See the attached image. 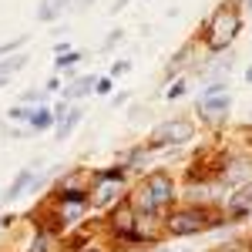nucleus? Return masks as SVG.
I'll return each instance as SVG.
<instances>
[{
    "mask_svg": "<svg viewBox=\"0 0 252 252\" xmlns=\"http://www.w3.org/2000/svg\"><path fill=\"white\" fill-rule=\"evenodd\" d=\"M27 64V58H10V61H0V78L3 74H14V71H20Z\"/></svg>",
    "mask_w": 252,
    "mask_h": 252,
    "instance_id": "obj_11",
    "label": "nucleus"
},
{
    "mask_svg": "<svg viewBox=\"0 0 252 252\" xmlns=\"http://www.w3.org/2000/svg\"><path fill=\"white\" fill-rule=\"evenodd\" d=\"M249 7H252V0H249Z\"/></svg>",
    "mask_w": 252,
    "mask_h": 252,
    "instance_id": "obj_21",
    "label": "nucleus"
},
{
    "mask_svg": "<svg viewBox=\"0 0 252 252\" xmlns=\"http://www.w3.org/2000/svg\"><path fill=\"white\" fill-rule=\"evenodd\" d=\"M24 101H44V91H24Z\"/></svg>",
    "mask_w": 252,
    "mask_h": 252,
    "instance_id": "obj_16",
    "label": "nucleus"
},
{
    "mask_svg": "<svg viewBox=\"0 0 252 252\" xmlns=\"http://www.w3.org/2000/svg\"><path fill=\"white\" fill-rule=\"evenodd\" d=\"M31 178H34L31 172H20V175H17V182H14V185H10V189L3 192V198H7V202H10V198H17V195L27 189V182H31Z\"/></svg>",
    "mask_w": 252,
    "mask_h": 252,
    "instance_id": "obj_8",
    "label": "nucleus"
},
{
    "mask_svg": "<svg viewBox=\"0 0 252 252\" xmlns=\"http://www.w3.org/2000/svg\"><path fill=\"white\" fill-rule=\"evenodd\" d=\"M252 205V182L249 185H242L239 192L232 195V202H229V215H246Z\"/></svg>",
    "mask_w": 252,
    "mask_h": 252,
    "instance_id": "obj_5",
    "label": "nucleus"
},
{
    "mask_svg": "<svg viewBox=\"0 0 252 252\" xmlns=\"http://www.w3.org/2000/svg\"><path fill=\"white\" fill-rule=\"evenodd\" d=\"M78 121H81V111H78V108H71V111H67V118L58 125V138H67L74 128H78Z\"/></svg>",
    "mask_w": 252,
    "mask_h": 252,
    "instance_id": "obj_7",
    "label": "nucleus"
},
{
    "mask_svg": "<svg viewBox=\"0 0 252 252\" xmlns=\"http://www.w3.org/2000/svg\"><path fill=\"white\" fill-rule=\"evenodd\" d=\"M209 225H212V215L205 212V209H185V212L168 219V232L172 235H192V232L209 229Z\"/></svg>",
    "mask_w": 252,
    "mask_h": 252,
    "instance_id": "obj_3",
    "label": "nucleus"
},
{
    "mask_svg": "<svg viewBox=\"0 0 252 252\" xmlns=\"http://www.w3.org/2000/svg\"><path fill=\"white\" fill-rule=\"evenodd\" d=\"M47 125H51V115L47 111H31V128L34 131H44Z\"/></svg>",
    "mask_w": 252,
    "mask_h": 252,
    "instance_id": "obj_12",
    "label": "nucleus"
},
{
    "mask_svg": "<svg viewBox=\"0 0 252 252\" xmlns=\"http://www.w3.org/2000/svg\"><path fill=\"white\" fill-rule=\"evenodd\" d=\"M94 84H97V91H101V94H108V91H111V81H108V78H104V81H94Z\"/></svg>",
    "mask_w": 252,
    "mask_h": 252,
    "instance_id": "obj_17",
    "label": "nucleus"
},
{
    "mask_svg": "<svg viewBox=\"0 0 252 252\" xmlns=\"http://www.w3.org/2000/svg\"><path fill=\"white\" fill-rule=\"evenodd\" d=\"M91 84H94L91 78H78L74 84H71V88H67V91H64V97H81L84 91H88V88H91Z\"/></svg>",
    "mask_w": 252,
    "mask_h": 252,
    "instance_id": "obj_10",
    "label": "nucleus"
},
{
    "mask_svg": "<svg viewBox=\"0 0 252 252\" xmlns=\"http://www.w3.org/2000/svg\"><path fill=\"white\" fill-rule=\"evenodd\" d=\"M24 44H27V37H17V40H10V44H3V47H0V58H7L10 51H17V47H24Z\"/></svg>",
    "mask_w": 252,
    "mask_h": 252,
    "instance_id": "obj_14",
    "label": "nucleus"
},
{
    "mask_svg": "<svg viewBox=\"0 0 252 252\" xmlns=\"http://www.w3.org/2000/svg\"><path fill=\"white\" fill-rule=\"evenodd\" d=\"M235 34H239V10H235V7H222V10L209 20L205 40H209L212 51H222V47H229L235 40Z\"/></svg>",
    "mask_w": 252,
    "mask_h": 252,
    "instance_id": "obj_1",
    "label": "nucleus"
},
{
    "mask_svg": "<svg viewBox=\"0 0 252 252\" xmlns=\"http://www.w3.org/2000/svg\"><path fill=\"white\" fill-rule=\"evenodd\" d=\"M246 78H249V81H252V67H249V71H246Z\"/></svg>",
    "mask_w": 252,
    "mask_h": 252,
    "instance_id": "obj_20",
    "label": "nucleus"
},
{
    "mask_svg": "<svg viewBox=\"0 0 252 252\" xmlns=\"http://www.w3.org/2000/svg\"><path fill=\"white\" fill-rule=\"evenodd\" d=\"M67 3H71V0H44V7L37 10V17H40V20H51V17H58V14L64 10V7H67Z\"/></svg>",
    "mask_w": 252,
    "mask_h": 252,
    "instance_id": "obj_6",
    "label": "nucleus"
},
{
    "mask_svg": "<svg viewBox=\"0 0 252 252\" xmlns=\"http://www.w3.org/2000/svg\"><path fill=\"white\" fill-rule=\"evenodd\" d=\"M182 94H185V84H175L172 91H168V97H182Z\"/></svg>",
    "mask_w": 252,
    "mask_h": 252,
    "instance_id": "obj_18",
    "label": "nucleus"
},
{
    "mask_svg": "<svg viewBox=\"0 0 252 252\" xmlns=\"http://www.w3.org/2000/svg\"><path fill=\"white\" fill-rule=\"evenodd\" d=\"M229 111V97L222 94V97H215V101H205V115L209 118H219V115H225Z\"/></svg>",
    "mask_w": 252,
    "mask_h": 252,
    "instance_id": "obj_9",
    "label": "nucleus"
},
{
    "mask_svg": "<svg viewBox=\"0 0 252 252\" xmlns=\"http://www.w3.org/2000/svg\"><path fill=\"white\" fill-rule=\"evenodd\" d=\"M168 198H172V178H168L165 172H155L152 178H148V182H145L138 205H141L145 212H155V209H161Z\"/></svg>",
    "mask_w": 252,
    "mask_h": 252,
    "instance_id": "obj_2",
    "label": "nucleus"
},
{
    "mask_svg": "<svg viewBox=\"0 0 252 252\" xmlns=\"http://www.w3.org/2000/svg\"><path fill=\"white\" fill-rule=\"evenodd\" d=\"M195 138V128L192 121H185V118H172V121H165V125H158L152 141L155 145H182V141H189Z\"/></svg>",
    "mask_w": 252,
    "mask_h": 252,
    "instance_id": "obj_4",
    "label": "nucleus"
},
{
    "mask_svg": "<svg viewBox=\"0 0 252 252\" xmlns=\"http://www.w3.org/2000/svg\"><path fill=\"white\" fill-rule=\"evenodd\" d=\"M111 192H115L111 185H101V189H97V195H94V205H108V202H111Z\"/></svg>",
    "mask_w": 252,
    "mask_h": 252,
    "instance_id": "obj_13",
    "label": "nucleus"
},
{
    "mask_svg": "<svg viewBox=\"0 0 252 252\" xmlns=\"http://www.w3.org/2000/svg\"><path fill=\"white\" fill-rule=\"evenodd\" d=\"M125 3H128V0H118V3H115V10H121V7H125Z\"/></svg>",
    "mask_w": 252,
    "mask_h": 252,
    "instance_id": "obj_19",
    "label": "nucleus"
},
{
    "mask_svg": "<svg viewBox=\"0 0 252 252\" xmlns=\"http://www.w3.org/2000/svg\"><path fill=\"white\" fill-rule=\"evenodd\" d=\"M74 61H81V54H74V51H67L64 58H58V67H71Z\"/></svg>",
    "mask_w": 252,
    "mask_h": 252,
    "instance_id": "obj_15",
    "label": "nucleus"
}]
</instances>
